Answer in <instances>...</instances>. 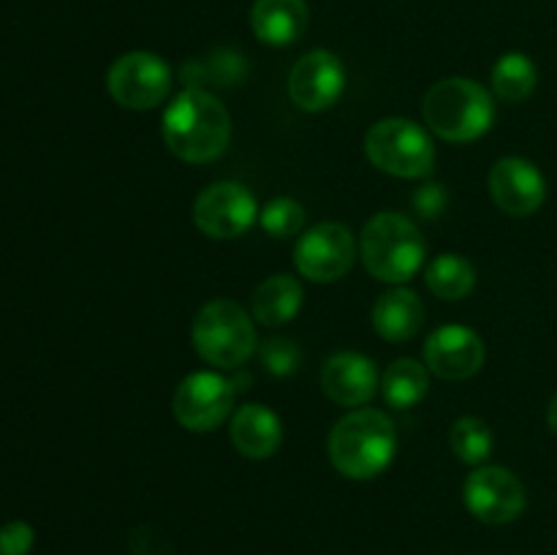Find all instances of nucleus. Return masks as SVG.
Wrapping results in <instances>:
<instances>
[{
	"instance_id": "f257e3e1",
	"label": "nucleus",
	"mask_w": 557,
	"mask_h": 555,
	"mask_svg": "<svg viewBox=\"0 0 557 555\" xmlns=\"http://www.w3.org/2000/svg\"><path fill=\"white\" fill-rule=\"evenodd\" d=\"M163 141L188 163L215 161L232 141V118L215 96L185 87L163 112Z\"/></svg>"
},
{
	"instance_id": "f03ea898",
	"label": "nucleus",
	"mask_w": 557,
	"mask_h": 555,
	"mask_svg": "<svg viewBox=\"0 0 557 555\" xmlns=\"http://www.w3.org/2000/svg\"><path fill=\"white\" fill-rule=\"evenodd\" d=\"M397 452L395 424L386 414L359 408L346 414L330 433V460L343 477L373 479L392 466Z\"/></svg>"
},
{
	"instance_id": "7ed1b4c3",
	"label": "nucleus",
	"mask_w": 557,
	"mask_h": 555,
	"mask_svg": "<svg viewBox=\"0 0 557 555\" xmlns=\"http://www.w3.org/2000/svg\"><path fill=\"white\" fill-rule=\"evenodd\" d=\"M424 123L446 141H473L493 128L495 101L482 85L451 76L435 82L422 103Z\"/></svg>"
},
{
	"instance_id": "20e7f679",
	"label": "nucleus",
	"mask_w": 557,
	"mask_h": 555,
	"mask_svg": "<svg viewBox=\"0 0 557 555\" xmlns=\"http://www.w3.org/2000/svg\"><path fill=\"white\" fill-rule=\"evenodd\" d=\"M362 261L373 278L384 283H406L419 272L428 243L411 218L400 212H379L364 223Z\"/></svg>"
},
{
	"instance_id": "39448f33",
	"label": "nucleus",
	"mask_w": 557,
	"mask_h": 555,
	"mask_svg": "<svg viewBox=\"0 0 557 555\" xmlns=\"http://www.w3.org/2000/svg\"><path fill=\"white\" fill-rule=\"evenodd\" d=\"M194 346L205 362L239 368L256 351L253 319L232 299H212L194 321Z\"/></svg>"
},
{
	"instance_id": "423d86ee",
	"label": "nucleus",
	"mask_w": 557,
	"mask_h": 555,
	"mask_svg": "<svg viewBox=\"0 0 557 555\" xmlns=\"http://www.w3.org/2000/svg\"><path fill=\"white\" fill-rule=\"evenodd\" d=\"M364 152L375 169L395 177H428L435 166V147L428 131L406 118L379 120L364 136Z\"/></svg>"
},
{
	"instance_id": "0eeeda50",
	"label": "nucleus",
	"mask_w": 557,
	"mask_h": 555,
	"mask_svg": "<svg viewBox=\"0 0 557 555\" xmlns=\"http://www.w3.org/2000/svg\"><path fill=\"white\" fill-rule=\"evenodd\" d=\"M107 87L123 109L147 112L172 92V69L152 52H128L112 63Z\"/></svg>"
},
{
	"instance_id": "6e6552de",
	"label": "nucleus",
	"mask_w": 557,
	"mask_h": 555,
	"mask_svg": "<svg viewBox=\"0 0 557 555\" xmlns=\"http://www.w3.org/2000/svg\"><path fill=\"white\" fill-rule=\"evenodd\" d=\"M234 392L237 390L232 381L212 370L185 375L174 392V417L194 433H210V430L221 428L232 414Z\"/></svg>"
},
{
	"instance_id": "1a4fd4ad",
	"label": "nucleus",
	"mask_w": 557,
	"mask_h": 555,
	"mask_svg": "<svg viewBox=\"0 0 557 555\" xmlns=\"http://www.w3.org/2000/svg\"><path fill=\"white\" fill-rule=\"evenodd\" d=\"M259 218L253 194L239 183H215L199 194L194 221L212 239H232L248 232Z\"/></svg>"
},
{
	"instance_id": "9d476101",
	"label": "nucleus",
	"mask_w": 557,
	"mask_h": 555,
	"mask_svg": "<svg viewBox=\"0 0 557 555\" xmlns=\"http://www.w3.org/2000/svg\"><path fill=\"white\" fill-rule=\"evenodd\" d=\"M354 254H357V245L348 226L319 223L299 237L294 248V264L308 281L332 283L341 281L351 270Z\"/></svg>"
},
{
	"instance_id": "9b49d317",
	"label": "nucleus",
	"mask_w": 557,
	"mask_h": 555,
	"mask_svg": "<svg viewBox=\"0 0 557 555\" xmlns=\"http://www.w3.org/2000/svg\"><path fill=\"white\" fill-rule=\"evenodd\" d=\"M466 506L487 526H506L525 509V488L509 468H476L466 482Z\"/></svg>"
},
{
	"instance_id": "f8f14e48",
	"label": "nucleus",
	"mask_w": 557,
	"mask_h": 555,
	"mask_svg": "<svg viewBox=\"0 0 557 555\" xmlns=\"http://www.w3.org/2000/svg\"><path fill=\"white\" fill-rule=\"evenodd\" d=\"M346 90V69L330 49H313L288 74V96L305 112H324Z\"/></svg>"
},
{
	"instance_id": "ddd939ff",
	"label": "nucleus",
	"mask_w": 557,
	"mask_h": 555,
	"mask_svg": "<svg viewBox=\"0 0 557 555\" xmlns=\"http://www.w3.org/2000/svg\"><path fill=\"white\" fill-rule=\"evenodd\" d=\"M490 196L506 215H533L547 199V180L525 158H500L490 172Z\"/></svg>"
},
{
	"instance_id": "4468645a",
	"label": "nucleus",
	"mask_w": 557,
	"mask_h": 555,
	"mask_svg": "<svg viewBox=\"0 0 557 555\" xmlns=\"http://www.w3.org/2000/svg\"><path fill=\"white\" fill-rule=\"evenodd\" d=\"M424 362L446 381L471 379L484 365V343L468 326H441L424 343Z\"/></svg>"
},
{
	"instance_id": "2eb2a0df",
	"label": "nucleus",
	"mask_w": 557,
	"mask_h": 555,
	"mask_svg": "<svg viewBox=\"0 0 557 555\" xmlns=\"http://www.w3.org/2000/svg\"><path fill=\"white\" fill-rule=\"evenodd\" d=\"M321 386L341 406H364L375 395L379 370L373 359L357 351L332 354L321 370Z\"/></svg>"
},
{
	"instance_id": "dca6fc26",
	"label": "nucleus",
	"mask_w": 557,
	"mask_h": 555,
	"mask_svg": "<svg viewBox=\"0 0 557 555\" xmlns=\"http://www.w3.org/2000/svg\"><path fill=\"white\" fill-rule=\"evenodd\" d=\"M232 444L250 460H267L283 444V422L272 408L248 403L232 419Z\"/></svg>"
},
{
	"instance_id": "f3484780",
	"label": "nucleus",
	"mask_w": 557,
	"mask_h": 555,
	"mask_svg": "<svg viewBox=\"0 0 557 555\" xmlns=\"http://www.w3.org/2000/svg\"><path fill=\"white\" fill-rule=\"evenodd\" d=\"M250 27L256 38L270 47H288L308 27L305 0H256L250 11Z\"/></svg>"
},
{
	"instance_id": "a211bd4d",
	"label": "nucleus",
	"mask_w": 557,
	"mask_h": 555,
	"mask_svg": "<svg viewBox=\"0 0 557 555\" xmlns=\"http://www.w3.org/2000/svg\"><path fill=\"white\" fill-rule=\"evenodd\" d=\"M424 324V305L411 288H392L381 294L373 308V326L384 341H411Z\"/></svg>"
},
{
	"instance_id": "6ab92c4d",
	"label": "nucleus",
	"mask_w": 557,
	"mask_h": 555,
	"mask_svg": "<svg viewBox=\"0 0 557 555\" xmlns=\"http://www.w3.org/2000/svg\"><path fill=\"white\" fill-rule=\"evenodd\" d=\"M302 283L292 275H272L253 292V319L267 326L288 324L302 310Z\"/></svg>"
},
{
	"instance_id": "aec40b11",
	"label": "nucleus",
	"mask_w": 557,
	"mask_h": 555,
	"mask_svg": "<svg viewBox=\"0 0 557 555\" xmlns=\"http://www.w3.org/2000/svg\"><path fill=\"white\" fill-rule=\"evenodd\" d=\"M430 390V375L424 365H419L417 359L403 357L397 362L389 365V370L384 373L381 381V392H384V400L392 408H411L419 400H424Z\"/></svg>"
},
{
	"instance_id": "412c9836",
	"label": "nucleus",
	"mask_w": 557,
	"mask_h": 555,
	"mask_svg": "<svg viewBox=\"0 0 557 555\" xmlns=\"http://www.w3.org/2000/svg\"><path fill=\"white\" fill-rule=\"evenodd\" d=\"M428 288L435 297L455 303V299L468 297L476 286V267L457 254H441L433 264L428 267Z\"/></svg>"
},
{
	"instance_id": "4be33fe9",
	"label": "nucleus",
	"mask_w": 557,
	"mask_h": 555,
	"mask_svg": "<svg viewBox=\"0 0 557 555\" xmlns=\"http://www.w3.org/2000/svg\"><path fill=\"white\" fill-rule=\"evenodd\" d=\"M539 69L528 54L509 52L493 65V90L509 103H520L536 90Z\"/></svg>"
},
{
	"instance_id": "5701e85b",
	"label": "nucleus",
	"mask_w": 557,
	"mask_h": 555,
	"mask_svg": "<svg viewBox=\"0 0 557 555\" xmlns=\"http://www.w3.org/2000/svg\"><path fill=\"white\" fill-rule=\"evenodd\" d=\"M449 444L451 452H455L462 462H468V466H482V462L493 455L495 439L493 430H490V424L484 422V419L462 417L457 419L455 428H451Z\"/></svg>"
},
{
	"instance_id": "b1692460",
	"label": "nucleus",
	"mask_w": 557,
	"mask_h": 555,
	"mask_svg": "<svg viewBox=\"0 0 557 555\" xmlns=\"http://www.w3.org/2000/svg\"><path fill=\"white\" fill-rule=\"evenodd\" d=\"M261 229H264L270 237L286 239L294 237V234L302 232L305 226V210L299 201L288 199V196H277V199L267 201L264 210L259 215Z\"/></svg>"
},
{
	"instance_id": "393cba45",
	"label": "nucleus",
	"mask_w": 557,
	"mask_h": 555,
	"mask_svg": "<svg viewBox=\"0 0 557 555\" xmlns=\"http://www.w3.org/2000/svg\"><path fill=\"white\" fill-rule=\"evenodd\" d=\"M299 359H302V351L288 337H270L261 346V362L272 375H292L299 368Z\"/></svg>"
},
{
	"instance_id": "a878e982",
	"label": "nucleus",
	"mask_w": 557,
	"mask_h": 555,
	"mask_svg": "<svg viewBox=\"0 0 557 555\" xmlns=\"http://www.w3.org/2000/svg\"><path fill=\"white\" fill-rule=\"evenodd\" d=\"M411 205L419 215L433 221V218H438L441 212L446 210V205H449V194H446V188L441 183H428L422 185V188L413 190Z\"/></svg>"
},
{
	"instance_id": "bb28decb",
	"label": "nucleus",
	"mask_w": 557,
	"mask_h": 555,
	"mask_svg": "<svg viewBox=\"0 0 557 555\" xmlns=\"http://www.w3.org/2000/svg\"><path fill=\"white\" fill-rule=\"evenodd\" d=\"M33 528L14 520L0 528V555H27L33 550Z\"/></svg>"
},
{
	"instance_id": "cd10ccee",
	"label": "nucleus",
	"mask_w": 557,
	"mask_h": 555,
	"mask_svg": "<svg viewBox=\"0 0 557 555\" xmlns=\"http://www.w3.org/2000/svg\"><path fill=\"white\" fill-rule=\"evenodd\" d=\"M547 422H549V430L557 435V395L553 397V403H549V411H547Z\"/></svg>"
}]
</instances>
